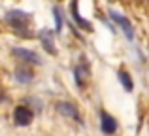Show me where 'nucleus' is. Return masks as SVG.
Instances as JSON below:
<instances>
[{
	"label": "nucleus",
	"mask_w": 149,
	"mask_h": 136,
	"mask_svg": "<svg viewBox=\"0 0 149 136\" xmlns=\"http://www.w3.org/2000/svg\"><path fill=\"white\" fill-rule=\"evenodd\" d=\"M117 77H119L121 85H123V89H125L127 93H132V91H134V81H132V76H130L128 72L119 70V72H117Z\"/></svg>",
	"instance_id": "11"
},
{
	"label": "nucleus",
	"mask_w": 149,
	"mask_h": 136,
	"mask_svg": "<svg viewBox=\"0 0 149 136\" xmlns=\"http://www.w3.org/2000/svg\"><path fill=\"white\" fill-rule=\"evenodd\" d=\"M74 77H76V83L79 85V87L85 85V81H87V77H89V66H87V63H85L83 59H81V63H77L76 68H74Z\"/></svg>",
	"instance_id": "8"
},
{
	"label": "nucleus",
	"mask_w": 149,
	"mask_h": 136,
	"mask_svg": "<svg viewBox=\"0 0 149 136\" xmlns=\"http://www.w3.org/2000/svg\"><path fill=\"white\" fill-rule=\"evenodd\" d=\"M11 55L17 57L21 63L25 64H40V57H38L36 51H32V49H25V47H13L11 49Z\"/></svg>",
	"instance_id": "4"
},
{
	"label": "nucleus",
	"mask_w": 149,
	"mask_h": 136,
	"mask_svg": "<svg viewBox=\"0 0 149 136\" xmlns=\"http://www.w3.org/2000/svg\"><path fill=\"white\" fill-rule=\"evenodd\" d=\"M15 80H17L19 83H32L34 74H32V70H29L25 66H19L15 70Z\"/></svg>",
	"instance_id": "10"
},
{
	"label": "nucleus",
	"mask_w": 149,
	"mask_h": 136,
	"mask_svg": "<svg viewBox=\"0 0 149 136\" xmlns=\"http://www.w3.org/2000/svg\"><path fill=\"white\" fill-rule=\"evenodd\" d=\"M55 110L58 112L61 115L68 119H76V121H81V115H79V110L74 102H66V100H61V102L55 104Z\"/></svg>",
	"instance_id": "5"
},
{
	"label": "nucleus",
	"mask_w": 149,
	"mask_h": 136,
	"mask_svg": "<svg viewBox=\"0 0 149 136\" xmlns=\"http://www.w3.org/2000/svg\"><path fill=\"white\" fill-rule=\"evenodd\" d=\"M34 119V112L30 110V106H25V104H19L13 110V121L17 127H29Z\"/></svg>",
	"instance_id": "2"
},
{
	"label": "nucleus",
	"mask_w": 149,
	"mask_h": 136,
	"mask_svg": "<svg viewBox=\"0 0 149 136\" xmlns=\"http://www.w3.org/2000/svg\"><path fill=\"white\" fill-rule=\"evenodd\" d=\"M6 21L19 36H29L30 38V13L26 11H21V10H11L6 13Z\"/></svg>",
	"instance_id": "1"
},
{
	"label": "nucleus",
	"mask_w": 149,
	"mask_h": 136,
	"mask_svg": "<svg viewBox=\"0 0 149 136\" xmlns=\"http://www.w3.org/2000/svg\"><path fill=\"white\" fill-rule=\"evenodd\" d=\"M40 42L44 45V49L49 53V55H57V47H55V42H53V32L49 29H42L40 30Z\"/></svg>",
	"instance_id": "7"
},
{
	"label": "nucleus",
	"mask_w": 149,
	"mask_h": 136,
	"mask_svg": "<svg viewBox=\"0 0 149 136\" xmlns=\"http://www.w3.org/2000/svg\"><path fill=\"white\" fill-rule=\"evenodd\" d=\"M53 17H55V32L61 34L62 32V13L58 8H53Z\"/></svg>",
	"instance_id": "12"
},
{
	"label": "nucleus",
	"mask_w": 149,
	"mask_h": 136,
	"mask_svg": "<svg viewBox=\"0 0 149 136\" xmlns=\"http://www.w3.org/2000/svg\"><path fill=\"white\" fill-rule=\"evenodd\" d=\"M109 15H111V19L115 21V25H119V29L123 30V34L128 38V40H134V27H132V23L128 21L125 15H121L119 11L111 10L109 11Z\"/></svg>",
	"instance_id": "3"
},
{
	"label": "nucleus",
	"mask_w": 149,
	"mask_h": 136,
	"mask_svg": "<svg viewBox=\"0 0 149 136\" xmlns=\"http://www.w3.org/2000/svg\"><path fill=\"white\" fill-rule=\"evenodd\" d=\"M100 129H102V133L108 134V136L115 134L117 133V119L113 117L111 114L100 110Z\"/></svg>",
	"instance_id": "6"
},
{
	"label": "nucleus",
	"mask_w": 149,
	"mask_h": 136,
	"mask_svg": "<svg viewBox=\"0 0 149 136\" xmlns=\"http://www.w3.org/2000/svg\"><path fill=\"white\" fill-rule=\"evenodd\" d=\"M70 13H72L74 21H76L77 25L81 27V29H85L87 32H93V27H91V23H89V21H85V19L79 15V10H77V0H72V4H70Z\"/></svg>",
	"instance_id": "9"
},
{
	"label": "nucleus",
	"mask_w": 149,
	"mask_h": 136,
	"mask_svg": "<svg viewBox=\"0 0 149 136\" xmlns=\"http://www.w3.org/2000/svg\"><path fill=\"white\" fill-rule=\"evenodd\" d=\"M0 100H2V95H0Z\"/></svg>",
	"instance_id": "13"
}]
</instances>
